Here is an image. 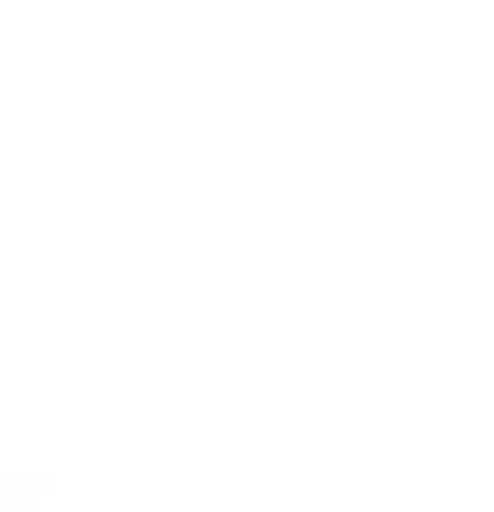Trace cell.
<instances>
[]
</instances>
